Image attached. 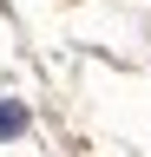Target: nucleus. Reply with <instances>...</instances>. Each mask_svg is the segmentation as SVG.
<instances>
[{
    "label": "nucleus",
    "instance_id": "1",
    "mask_svg": "<svg viewBox=\"0 0 151 157\" xmlns=\"http://www.w3.org/2000/svg\"><path fill=\"white\" fill-rule=\"evenodd\" d=\"M26 124H33V111L20 105V98H0V144H13V137H26Z\"/></svg>",
    "mask_w": 151,
    "mask_h": 157
}]
</instances>
